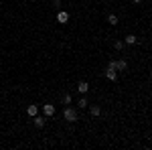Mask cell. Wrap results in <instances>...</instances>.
Wrapping results in <instances>:
<instances>
[{"mask_svg": "<svg viewBox=\"0 0 152 150\" xmlns=\"http://www.w3.org/2000/svg\"><path fill=\"white\" fill-rule=\"evenodd\" d=\"M43 114L47 116V118H51V116L55 114V105H53V104H45V105H43Z\"/></svg>", "mask_w": 152, "mask_h": 150, "instance_id": "cell-2", "label": "cell"}, {"mask_svg": "<svg viewBox=\"0 0 152 150\" xmlns=\"http://www.w3.org/2000/svg\"><path fill=\"white\" fill-rule=\"evenodd\" d=\"M126 69H128V61H126V59L116 61V71H126Z\"/></svg>", "mask_w": 152, "mask_h": 150, "instance_id": "cell-5", "label": "cell"}, {"mask_svg": "<svg viewBox=\"0 0 152 150\" xmlns=\"http://www.w3.org/2000/svg\"><path fill=\"white\" fill-rule=\"evenodd\" d=\"M136 41H138V39H136L134 35H128V37H126V41H124V43H126V45H134Z\"/></svg>", "mask_w": 152, "mask_h": 150, "instance_id": "cell-11", "label": "cell"}, {"mask_svg": "<svg viewBox=\"0 0 152 150\" xmlns=\"http://www.w3.org/2000/svg\"><path fill=\"white\" fill-rule=\"evenodd\" d=\"M77 91L79 93H87L89 91V83H87V81H79V83H77Z\"/></svg>", "mask_w": 152, "mask_h": 150, "instance_id": "cell-6", "label": "cell"}, {"mask_svg": "<svg viewBox=\"0 0 152 150\" xmlns=\"http://www.w3.org/2000/svg\"><path fill=\"white\" fill-rule=\"evenodd\" d=\"M107 69H116V61H110L107 63Z\"/></svg>", "mask_w": 152, "mask_h": 150, "instance_id": "cell-15", "label": "cell"}, {"mask_svg": "<svg viewBox=\"0 0 152 150\" xmlns=\"http://www.w3.org/2000/svg\"><path fill=\"white\" fill-rule=\"evenodd\" d=\"M89 114L94 116V118H97V116L102 114V110H99V105H91V108H89Z\"/></svg>", "mask_w": 152, "mask_h": 150, "instance_id": "cell-9", "label": "cell"}, {"mask_svg": "<svg viewBox=\"0 0 152 150\" xmlns=\"http://www.w3.org/2000/svg\"><path fill=\"white\" fill-rule=\"evenodd\" d=\"M77 105H79V108L83 110V108H87V105H89V102H87L85 97H81V100H79V104H77Z\"/></svg>", "mask_w": 152, "mask_h": 150, "instance_id": "cell-12", "label": "cell"}, {"mask_svg": "<svg viewBox=\"0 0 152 150\" xmlns=\"http://www.w3.org/2000/svg\"><path fill=\"white\" fill-rule=\"evenodd\" d=\"M105 77L110 81H116L118 79V71L116 69H105Z\"/></svg>", "mask_w": 152, "mask_h": 150, "instance_id": "cell-7", "label": "cell"}, {"mask_svg": "<svg viewBox=\"0 0 152 150\" xmlns=\"http://www.w3.org/2000/svg\"><path fill=\"white\" fill-rule=\"evenodd\" d=\"M26 114H28L31 118H33V116H37V114H39V108H37L35 104H31L28 108H26Z\"/></svg>", "mask_w": 152, "mask_h": 150, "instance_id": "cell-8", "label": "cell"}, {"mask_svg": "<svg viewBox=\"0 0 152 150\" xmlns=\"http://www.w3.org/2000/svg\"><path fill=\"white\" fill-rule=\"evenodd\" d=\"M63 104H71V95H69V93L63 95Z\"/></svg>", "mask_w": 152, "mask_h": 150, "instance_id": "cell-14", "label": "cell"}, {"mask_svg": "<svg viewBox=\"0 0 152 150\" xmlns=\"http://www.w3.org/2000/svg\"><path fill=\"white\" fill-rule=\"evenodd\" d=\"M33 122H35L37 128H43V126H45V116H39V114L33 116Z\"/></svg>", "mask_w": 152, "mask_h": 150, "instance_id": "cell-4", "label": "cell"}, {"mask_svg": "<svg viewBox=\"0 0 152 150\" xmlns=\"http://www.w3.org/2000/svg\"><path fill=\"white\" fill-rule=\"evenodd\" d=\"M63 118L67 122H77V110L75 108H65L63 110Z\"/></svg>", "mask_w": 152, "mask_h": 150, "instance_id": "cell-1", "label": "cell"}, {"mask_svg": "<svg viewBox=\"0 0 152 150\" xmlns=\"http://www.w3.org/2000/svg\"><path fill=\"white\" fill-rule=\"evenodd\" d=\"M107 23L116 26V24H118V16H116V14H107Z\"/></svg>", "mask_w": 152, "mask_h": 150, "instance_id": "cell-10", "label": "cell"}, {"mask_svg": "<svg viewBox=\"0 0 152 150\" xmlns=\"http://www.w3.org/2000/svg\"><path fill=\"white\" fill-rule=\"evenodd\" d=\"M132 2H136V4H138V2H142V0H132Z\"/></svg>", "mask_w": 152, "mask_h": 150, "instance_id": "cell-16", "label": "cell"}, {"mask_svg": "<svg viewBox=\"0 0 152 150\" xmlns=\"http://www.w3.org/2000/svg\"><path fill=\"white\" fill-rule=\"evenodd\" d=\"M57 20H59V23H61V24H65V23H69V12H65V10H61V12H59V14H57Z\"/></svg>", "mask_w": 152, "mask_h": 150, "instance_id": "cell-3", "label": "cell"}, {"mask_svg": "<svg viewBox=\"0 0 152 150\" xmlns=\"http://www.w3.org/2000/svg\"><path fill=\"white\" fill-rule=\"evenodd\" d=\"M124 45H126V43H122V41H116V43H114V47H116L118 51H122V49H124Z\"/></svg>", "mask_w": 152, "mask_h": 150, "instance_id": "cell-13", "label": "cell"}]
</instances>
